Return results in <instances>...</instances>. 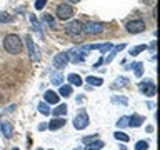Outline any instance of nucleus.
Masks as SVG:
<instances>
[{
    "label": "nucleus",
    "instance_id": "obj_1",
    "mask_svg": "<svg viewBox=\"0 0 160 150\" xmlns=\"http://www.w3.org/2000/svg\"><path fill=\"white\" fill-rule=\"evenodd\" d=\"M3 48L7 50L8 53H12V55L20 53V52H22V38H20L18 35H15V33L5 35V38H3Z\"/></svg>",
    "mask_w": 160,
    "mask_h": 150
},
{
    "label": "nucleus",
    "instance_id": "obj_2",
    "mask_svg": "<svg viewBox=\"0 0 160 150\" xmlns=\"http://www.w3.org/2000/svg\"><path fill=\"white\" fill-rule=\"evenodd\" d=\"M55 13H57V18H60V20H68V18L73 17L75 10H73L72 5H68V3H60L57 7V10H55Z\"/></svg>",
    "mask_w": 160,
    "mask_h": 150
},
{
    "label": "nucleus",
    "instance_id": "obj_3",
    "mask_svg": "<svg viewBox=\"0 0 160 150\" xmlns=\"http://www.w3.org/2000/svg\"><path fill=\"white\" fill-rule=\"evenodd\" d=\"M65 32H67L70 37H78V35L83 33V23L80 22V20H72V22L67 23Z\"/></svg>",
    "mask_w": 160,
    "mask_h": 150
},
{
    "label": "nucleus",
    "instance_id": "obj_4",
    "mask_svg": "<svg viewBox=\"0 0 160 150\" xmlns=\"http://www.w3.org/2000/svg\"><path fill=\"white\" fill-rule=\"evenodd\" d=\"M25 43H27V53H28V57H30V60L32 62H38L40 60V52H38V48H37V45L33 43V40H32V37L30 35H27L25 37Z\"/></svg>",
    "mask_w": 160,
    "mask_h": 150
},
{
    "label": "nucleus",
    "instance_id": "obj_5",
    "mask_svg": "<svg viewBox=\"0 0 160 150\" xmlns=\"http://www.w3.org/2000/svg\"><path fill=\"white\" fill-rule=\"evenodd\" d=\"M125 28H127L128 33H140L145 30V22L143 20H130V22H127V25H125Z\"/></svg>",
    "mask_w": 160,
    "mask_h": 150
},
{
    "label": "nucleus",
    "instance_id": "obj_6",
    "mask_svg": "<svg viewBox=\"0 0 160 150\" xmlns=\"http://www.w3.org/2000/svg\"><path fill=\"white\" fill-rule=\"evenodd\" d=\"M70 62V53L68 52H62V53H57L53 57V67L57 70H62L63 67H67V63Z\"/></svg>",
    "mask_w": 160,
    "mask_h": 150
},
{
    "label": "nucleus",
    "instance_id": "obj_7",
    "mask_svg": "<svg viewBox=\"0 0 160 150\" xmlns=\"http://www.w3.org/2000/svg\"><path fill=\"white\" fill-rule=\"evenodd\" d=\"M87 125H88V115L85 110H82L80 113L75 115V118H73V127L77 128V130H83V128H87Z\"/></svg>",
    "mask_w": 160,
    "mask_h": 150
},
{
    "label": "nucleus",
    "instance_id": "obj_8",
    "mask_svg": "<svg viewBox=\"0 0 160 150\" xmlns=\"http://www.w3.org/2000/svg\"><path fill=\"white\" fill-rule=\"evenodd\" d=\"M105 30V25L100 23V22H88L83 25V33L87 35H95V33H100Z\"/></svg>",
    "mask_w": 160,
    "mask_h": 150
},
{
    "label": "nucleus",
    "instance_id": "obj_9",
    "mask_svg": "<svg viewBox=\"0 0 160 150\" xmlns=\"http://www.w3.org/2000/svg\"><path fill=\"white\" fill-rule=\"evenodd\" d=\"M140 92H142L143 95H147V97H153L155 93H157V87H155L153 82H150V80H147V82H142L138 85Z\"/></svg>",
    "mask_w": 160,
    "mask_h": 150
},
{
    "label": "nucleus",
    "instance_id": "obj_10",
    "mask_svg": "<svg viewBox=\"0 0 160 150\" xmlns=\"http://www.w3.org/2000/svg\"><path fill=\"white\" fill-rule=\"evenodd\" d=\"M43 98H45V102L47 103H58V100H60V95L57 92H53V90H47V92L43 93Z\"/></svg>",
    "mask_w": 160,
    "mask_h": 150
},
{
    "label": "nucleus",
    "instance_id": "obj_11",
    "mask_svg": "<svg viewBox=\"0 0 160 150\" xmlns=\"http://www.w3.org/2000/svg\"><path fill=\"white\" fill-rule=\"evenodd\" d=\"M65 123H67V120H65V118L57 117V118L50 120V123H47V128H50V130H58V128H62Z\"/></svg>",
    "mask_w": 160,
    "mask_h": 150
},
{
    "label": "nucleus",
    "instance_id": "obj_12",
    "mask_svg": "<svg viewBox=\"0 0 160 150\" xmlns=\"http://www.w3.org/2000/svg\"><path fill=\"white\" fill-rule=\"evenodd\" d=\"M143 117L142 115H138V113H133L132 117H128V127H133V128H137V127H140V125L143 123Z\"/></svg>",
    "mask_w": 160,
    "mask_h": 150
},
{
    "label": "nucleus",
    "instance_id": "obj_13",
    "mask_svg": "<svg viewBox=\"0 0 160 150\" xmlns=\"http://www.w3.org/2000/svg\"><path fill=\"white\" fill-rule=\"evenodd\" d=\"M123 48H125V43H120V45H115V47H112V52H110V55H108L107 58H103V62H107V63L112 62V58L120 52V50H123Z\"/></svg>",
    "mask_w": 160,
    "mask_h": 150
},
{
    "label": "nucleus",
    "instance_id": "obj_14",
    "mask_svg": "<svg viewBox=\"0 0 160 150\" xmlns=\"http://www.w3.org/2000/svg\"><path fill=\"white\" fill-rule=\"evenodd\" d=\"M67 80L70 82V85H82L83 83V80H82V77H80V75H77V73H70L68 77H67Z\"/></svg>",
    "mask_w": 160,
    "mask_h": 150
},
{
    "label": "nucleus",
    "instance_id": "obj_15",
    "mask_svg": "<svg viewBox=\"0 0 160 150\" xmlns=\"http://www.w3.org/2000/svg\"><path fill=\"white\" fill-rule=\"evenodd\" d=\"M102 147H103V142L98 138H95L90 143H87V150H102Z\"/></svg>",
    "mask_w": 160,
    "mask_h": 150
},
{
    "label": "nucleus",
    "instance_id": "obj_16",
    "mask_svg": "<svg viewBox=\"0 0 160 150\" xmlns=\"http://www.w3.org/2000/svg\"><path fill=\"white\" fill-rule=\"evenodd\" d=\"M62 115H67V105L60 103L58 107L53 108V117H62Z\"/></svg>",
    "mask_w": 160,
    "mask_h": 150
},
{
    "label": "nucleus",
    "instance_id": "obj_17",
    "mask_svg": "<svg viewBox=\"0 0 160 150\" xmlns=\"http://www.w3.org/2000/svg\"><path fill=\"white\" fill-rule=\"evenodd\" d=\"M2 133H3L7 138L12 137L13 130H12V125H10V122H2Z\"/></svg>",
    "mask_w": 160,
    "mask_h": 150
},
{
    "label": "nucleus",
    "instance_id": "obj_18",
    "mask_svg": "<svg viewBox=\"0 0 160 150\" xmlns=\"http://www.w3.org/2000/svg\"><path fill=\"white\" fill-rule=\"evenodd\" d=\"M30 22H32V27L37 33H40V37H43V32H42V27H40V23L37 22V18H35V15L30 13Z\"/></svg>",
    "mask_w": 160,
    "mask_h": 150
},
{
    "label": "nucleus",
    "instance_id": "obj_19",
    "mask_svg": "<svg viewBox=\"0 0 160 150\" xmlns=\"http://www.w3.org/2000/svg\"><path fill=\"white\" fill-rule=\"evenodd\" d=\"M58 95L60 97H70L72 95V85H62L58 90Z\"/></svg>",
    "mask_w": 160,
    "mask_h": 150
},
{
    "label": "nucleus",
    "instance_id": "obj_20",
    "mask_svg": "<svg viewBox=\"0 0 160 150\" xmlns=\"http://www.w3.org/2000/svg\"><path fill=\"white\" fill-rule=\"evenodd\" d=\"M85 80H87L90 85H95V87H100V85L103 83V80H102V78H100V77H93V75H88V77L85 78Z\"/></svg>",
    "mask_w": 160,
    "mask_h": 150
},
{
    "label": "nucleus",
    "instance_id": "obj_21",
    "mask_svg": "<svg viewBox=\"0 0 160 150\" xmlns=\"http://www.w3.org/2000/svg\"><path fill=\"white\" fill-rule=\"evenodd\" d=\"M38 112L42 113V115H50V113H52V110H50L47 102H40L38 103Z\"/></svg>",
    "mask_w": 160,
    "mask_h": 150
},
{
    "label": "nucleus",
    "instance_id": "obj_22",
    "mask_svg": "<svg viewBox=\"0 0 160 150\" xmlns=\"http://www.w3.org/2000/svg\"><path fill=\"white\" fill-rule=\"evenodd\" d=\"M62 82H63V75H62V72H55V73H52V83L53 85H62Z\"/></svg>",
    "mask_w": 160,
    "mask_h": 150
},
{
    "label": "nucleus",
    "instance_id": "obj_23",
    "mask_svg": "<svg viewBox=\"0 0 160 150\" xmlns=\"http://www.w3.org/2000/svg\"><path fill=\"white\" fill-rule=\"evenodd\" d=\"M113 137L117 138L118 142H123V143H127L128 140H130V137H128L127 133H123V132H115V133H113Z\"/></svg>",
    "mask_w": 160,
    "mask_h": 150
},
{
    "label": "nucleus",
    "instance_id": "obj_24",
    "mask_svg": "<svg viewBox=\"0 0 160 150\" xmlns=\"http://www.w3.org/2000/svg\"><path fill=\"white\" fill-rule=\"evenodd\" d=\"M128 83V80L125 78V77H118L117 78V82H113L112 83V88H118V87H125V85Z\"/></svg>",
    "mask_w": 160,
    "mask_h": 150
},
{
    "label": "nucleus",
    "instance_id": "obj_25",
    "mask_svg": "<svg viewBox=\"0 0 160 150\" xmlns=\"http://www.w3.org/2000/svg\"><path fill=\"white\" fill-rule=\"evenodd\" d=\"M143 50H147V45H137V47H133L132 50H130V55H132V57H135V55H138L140 52H143Z\"/></svg>",
    "mask_w": 160,
    "mask_h": 150
},
{
    "label": "nucleus",
    "instance_id": "obj_26",
    "mask_svg": "<svg viewBox=\"0 0 160 150\" xmlns=\"http://www.w3.org/2000/svg\"><path fill=\"white\" fill-rule=\"evenodd\" d=\"M12 20H13L12 15H8L7 12H0V23H8Z\"/></svg>",
    "mask_w": 160,
    "mask_h": 150
},
{
    "label": "nucleus",
    "instance_id": "obj_27",
    "mask_svg": "<svg viewBox=\"0 0 160 150\" xmlns=\"http://www.w3.org/2000/svg\"><path fill=\"white\" fill-rule=\"evenodd\" d=\"M42 18H43V22H45V23H48L52 28H55V20H53V17H52L50 13H43V17H42Z\"/></svg>",
    "mask_w": 160,
    "mask_h": 150
},
{
    "label": "nucleus",
    "instance_id": "obj_28",
    "mask_svg": "<svg viewBox=\"0 0 160 150\" xmlns=\"http://www.w3.org/2000/svg\"><path fill=\"white\" fill-rule=\"evenodd\" d=\"M132 67L135 68V77H137V78H138V77H142V73H143V65L138 62V63L132 65Z\"/></svg>",
    "mask_w": 160,
    "mask_h": 150
},
{
    "label": "nucleus",
    "instance_id": "obj_29",
    "mask_svg": "<svg viewBox=\"0 0 160 150\" xmlns=\"http://www.w3.org/2000/svg\"><path fill=\"white\" fill-rule=\"evenodd\" d=\"M147 148H148V142H145V140H138L135 143V150H147Z\"/></svg>",
    "mask_w": 160,
    "mask_h": 150
},
{
    "label": "nucleus",
    "instance_id": "obj_30",
    "mask_svg": "<svg viewBox=\"0 0 160 150\" xmlns=\"http://www.w3.org/2000/svg\"><path fill=\"white\" fill-rule=\"evenodd\" d=\"M112 103H122V105H127L128 100L125 97H112Z\"/></svg>",
    "mask_w": 160,
    "mask_h": 150
},
{
    "label": "nucleus",
    "instance_id": "obj_31",
    "mask_svg": "<svg viewBox=\"0 0 160 150\" xmlns=\"http://www.w3.org/2000/svg\"><path fill=\"white\" fill-rule=\"evenodd\" d=\"M117 127H128V117H120V120L117 122Z\"/></svg>",
    "mask_w": 160,
    "mask_h": 150
},
{
    "label": "nucleus",
    "instance_id": "obj_32",
    "mask_svg": "<svg viewBox=\"0 0 160 150\" xmlns=\"http://www.w3.org/2000/svg\"><path fill=\"white\" fill-rule=\"evenodd\" d=\"M45 5H47V0H37V2H35V8H37V10H42Z\"/></svg>",
    "mask_w": 160,
    "mask_h": 150
},
{
    "label": "nucleus",
    "instance_id": "obj_33",
    "mask_svg": "<svg viewBox=\"0 0 160 150\" xmlns=\"http://www.w3.org/2000/svg\"><path fill=\"white\" fill-rule=\"evenodd\" d=\"M95 138H98V135H97V133H93V135H88V137H83V140H82V142H83V143H90V142H92V140H95Z\"/></svg>",
    "mask_w": 160,
    "mask_h": 150
},
{
    "label": "nucleus",
    "instance_id": "obj_34",
    "mask_svg": "<svg viewBox=\"0 0 160 150\" xmlns=\"http://www.w3.org/2000/svg\"><path fill=\"white\" fill-rule=\"evenodd\" d=\"M12 110H15V105H8V108L7 110H3L5 113H8V112H12Z\"/></svg>",
    "mask_w": 160,
    "mask_h": 150
},
{
    "label": "nucleus",
    "instance_id": "obj_35",
    "mask_svg": "<svg viewBox=\"0 0 160 150\" xmlns=\"http://www.w3.org/2000/svg\"><path fill=\"white\" fill-rule=\"evenodd\" d=\"M45 128H47V123H40L38 125V130H45Z\"/></svg>",
    "mask_w": 160,
    "mask_h": 150
},
{
    "label": "nucleus",
    "instance_id": "obj_36",
    "mask_svg": "<svg viewBox=\"0 0 160 150\" xmlns=\"http://www.w3.org/2000/svg\"><path fill=\"white\" fill-rule=\"evenodd\" d=\"M155 45H157V42H155V40H153V42H152V43H150V48H152V50H153V48H155Z\"/></svg>",
    "mask_w": 160,
    "mask_h": 150
},
{
    "label": "nucleus",
    "instance_id": "obj_37",
    "mask_svg": "<svg viewBox=\"0 0 160 150\" xmlns=\"http://www.w3.org/2000/svg\"><path fill=\"white\" fill-rule=\"evenodd\" d=\"M68 2H72V3H77V2H80V0H68Z\"/></svg>",
    "mask_w": 160,
    "mask_h": 150
},
{
    "label": "nucleus",
    "instance_id": "obj_38",
    "mask_svg": "<svg viewBox=\"0 0 160 150\" xmlns=\"http://www.w3.org/2000/svg\"><path fill=\"white\" fill-rule=\"evenodd\" d=\"M0 133H2V122H0Z\"/></svg>",
    "mask_w": 160,
    "mask_h": 150
},
{
    "label": "nucleus",
    "instance_id": "obj_39",
    "mask_svg": "<svg viewBox=\"0 0 160 150\" xmlns=\"http://www.w3.org/2000/svg\"><path fill=\"white\" fill-rule=\"evenodd\" d=\"M12 150H18V148H17V147H13V148H12Z\"/></svg>",
    "mask_w": 160,
    "mask_h": 150
},
{
    "label": "nucleus",
    "instance_id": "obj_40",
    "mask_svg": "<svg viewBox=\"0 0 160 150\" xmlns=\"http://www.w3.org/2000/svg\"><path fill=\"white\" fill-rule=\"evenodd\" d=\"M0 102H2V97H0Z\"/></svg>",
    "mask_w": 160,
    "mask_h": 150
},
{
    "label": "nucleus",
    "instance_id": "obj_41",
    "mask_svg": "<svg viewBox=\"0 0 160 150\" xmlns=\"http://www.w3.org/2000/svg\"><path fill=\"white\" fill-rule=\"evenodd\" d=\"M50 150H52V148H50Z\"/></svg>",
    "mask_w": 160,
    "mask_h": 150
}]
</instances>
